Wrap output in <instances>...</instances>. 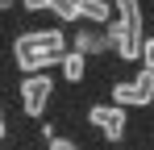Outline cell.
Instances as JSON below:
<instances>
[{
    "mask_svg": "<svg viewBox=\"0 0 154 150\" xmlns=\"http://www.w3.org/2000/svg\"><path fill=\"white\" fill-rule=\"evenodd\" d=\"M13 54H67L63 50V33L58 29H42V33H21L13 42Z\"/></svg>",
    "mask_w": 154,
    "mask_h": 150,
    "instance_id": "2",
    "label": "cell"
},
{
    "mask_svg": "<svg viewBox=\"0 0 154 150\" xmlns=\"http://www.w3.org/2000/svg\"><path fill=\"white\" fill-rule=\"evenodd\" d=\"M75 46H79V54H92V50H104L108 42H104V33H92V29H83L75 38Z\"/></svg>",
    "mask_w": 154,
    "mask_h": 150,
    "instance_id": "8",
    "label": "cell"
},
{
    "mask_svg": "<svg viewBox=\"0 0 154 150\" xmlns=\"http://www.w3.org/2000/svg\"><path fill=\"white\" fill-rule=\"evenodd\" d=\"M88 121L96 125L108 142H121V138H125V108H121V104H96V108L88 113Z\"/></svg>",
    "mask_w": 154,
    "mask_h": 150,
    "instance_id": "4",
    "label": "cell"
},
{
    "mask_svg": "<svg viewBox=\"0 0 154 150\" xmlns=\"http://www.w3.org/2000/svg\"><path fill=\"white\" fill-rule=\"evenodd\" d=\"M29 13H42V8H50V0H21Z\"/></svg>",
    "mask_w": 154,
    "mask_h": 150,
    "instance_id": "12",
    "label": "cell"
},
{
    "mask_svg": "<svg viewBox=\"0 0 154 150\" xmlns=\"http://www.w3.org/2000/svg\"><path fill=\"white\" fill-rule=\"evenodd\" d=\"M8 4H13V0H0V8H8Z\"/></svg>",
    "mask_w": 154,
    "mask_h": 150,
    "instance_id": "14",
    "label": "cell"
},
{
    "mask_svg": "<svg viewBox=\"0 0 154 150\" xmlns=\"http://www.w3.org/2000/svg\"><path fill=\"white\" fill-rule=\"evenodd\" d=\"M112 100L129 108V104H150L154 100V71H137V79H121V83H112Z\"/></svg>",
    "mask_w": 154,
    "mask_h": 150,
    "instance_id": "1",
    "label": "cell"
},
{
    "mask_svg": "<svg viewBox=\"0 0 154 150\" xmlns=\"http://www.w3.org/2000/svg\"><path fill=\"white\" fill-rule=\"evenodd\" d=\"M75 13L83 17V21H96V25H104L108 17H112V8H108L104 0H75Z\"/></svg>",
    "mask_w": 154,
    "mask_h": 150,
    "instance_id": "5",
    "label": "cell"
},
{
    "mask_svg": "<svg viewBox=\"0 0 154 150\" xmlns=\"http://www.w3.org/2000/svg\"><path fill=\"white\" fill-rule=\"evenodd\" d=\"M50 150H79L75 142H67V138H50Z\"/></svg>",
    "mask_w": 154,
    "mask_h": 150,
    "instance_id": "11",
    "label": "cell"
},
{
    "mask_svg": "<svg viewBox=\"0 0 154 150\" xmlns=\"http://www.w3.org/2000/svg\"><path fill=\"white\" fill-rule=\"evenodd\" d=\"M4 129H8V121H4V113H0V138H4Z\"/></svg>",
    "mask_w": 154,
    "mask_h": 150,
    "instance_id": "13",
    "label": "cell"
},
{
    "mask_svg": "<svg viewBox=\"0 0 154 150\" xmlns=\"http://www.w3.org/2000/svg\"><path fill=\"white\" fill-rule=\"evenodd\" d=\"M50 8L63 17V21H79V13H75V0H50Z\"/></svg>",
    "mask_w": 154,
    "mask_h": 150,
    "instance_id": "9",
    "label": "cell"
},
{
    "mask_svg": "<svg viewBox=\"0 0 154 150\" xmlns=\"http://www.w3.org/2000/svg\"><path fill=\"white\" fill-rule=\"evenodd\" d=\"M83 71H88V63H83V54H79V50L63 54V75H67L71 83H79V79H83Z\"/></svg>",
    "mask_w": 154,
    "mask_h": 150,
    "instance_id": "7",
    "label": "cell"
},
{
    "mask_svg": "<svg viewBox=\"0 0 154 150\" xmlns=\"http://www.w3.org/2000/svg\"><path fill=\"white\" fill-rule=\"evenodd\" d=\"M142 67L154 71V38H142Z\"/></svg>",
    "mask_w": 154,
    "mask_h": 150,
    "instance_id": "10",
    "label": "cell"
},
{
    "mask_svg": "<svg viewBox=\"0 0 154 150\" xmlns=\"http://www.w3.org/2000/svg\"><path fill=\"white\" fill-rule=\"evenodd\" d=\"M50 92H54V83H50V75H46V71L29 75L25 83H21V108H25L29 117H42V108H46Z\"/></svg>",
    "mask_w": 154,
    "mask_h": 150,
    "instance_id": "3",
    "label": "cell"
},
{
    "mask_svg": "<svg viewBox=\"0 0 154 150\" xmlns=\"http://www.w3.org/2000/svg\"><path fill=\"white\" fill-rule=\"evenodd\" d=\"M112 4H117V13H121L125 29L142 38V4H137V0H112Z\"/></svg>",
    "mask_w": 154,
    "mask_h": 150,
    "instance_id": "6",
    "label": "cell"
}]
</instances>
